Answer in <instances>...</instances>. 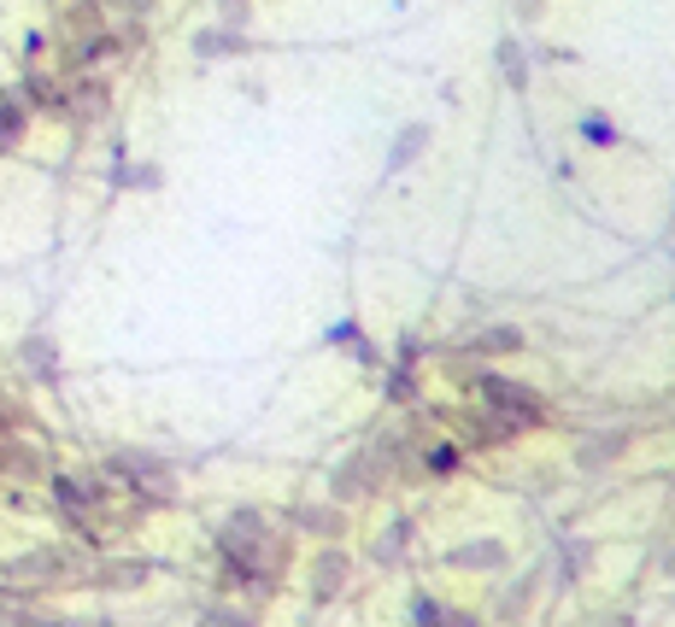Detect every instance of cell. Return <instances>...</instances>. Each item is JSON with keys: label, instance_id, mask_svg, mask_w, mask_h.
I'll return each instance as SVG.
<instances>
[{"label": "cell", "instance_id": "cell-1", "mask_svg": "<svg viewBox=\"0 0 675 627\" xmlns=\"http://www.w3.org/2000/svg\"><path fill=\"white\" fill-rule=\"evenodd\" d=\"M112 475H124L129 487H136L141 499H153V504L177 499V475H170V463L153 458V451H118V458H112Z\"/></svg>", "mask_w": 675, "mask_h": 627}, {"label": "cell", "instance_id": "cell-2", "mask_svg": "<svg viewBox=\"0 0 675 627\" xmlns=\"http://www.w3.org/2000/svg\"><path fill=\"white\" fill-rule=\"evenodd\" d=\"M482 399L494 405V411H506V417H517V422H540L547 411H540V399L528 387H517V382H506V375H487L482 382Z\"/></svg>", "mask_w": 675, "mask_h": 627}, {"label": "cell", "instance_id": "cell-3", "mask_svg": "<svg viewBox=\"0 0 675 627\" xmlns=\"http://www.w3.org/2000/svg\"><path fill=\"white\" fill-rule=\"evenodd\" d=\"M18 358H24V370H30L36 382L60 387V346H53V334L30 329V334H24V341H18Z\"/></svg>", "mask_w": 675, "mask_h": 627}, {"label": "cell", "instance_id": "cell-4", "mask_svg": "<svg viewBox=\"0 0 675 627\" xmlns=\"http://www.w3.org/2000/svg\"><path fill=\"white\" fill-rule=\"evenodd\" d=\"M53 504H60L65 516L82 528V522H89V510H94V487H89V481H77V475H53Z\"/></svg>", "mask_w": 675, "mask_h": 627}, {"label": "cell", "instance_id": "cell-5", "mask_svg": "<svg viewBox=\"0 0 675 627\" xmlns=\"http://www.w3.org/2000/svg\"><path fill=\"white\" fill-rule=\"evenodd\" d=\"M24 124H30V106H24L18 94L0 89V148H18V141H24Z\"/></svg>", "mask_w": 675, "mask_h": 627}, {"label": "cell", "instance_id": "cell-6", "mask_svg": "<svg viewBox=\"0 0 675 627\" xmlns=\"http://www.w3.org/2000/svg\"><path fill=\"white\" fill-rule=\"evenodd\" d=\"M60 568H65V558H53V551H36V558L7 563V575H12V580H53Z\"/></svg>", "mask_w": 675, "mask_h": 627}, {"label": "cell", "instance_id": "cell-7", "mask_svg": "<svg viewBox=\"0 0 675 627\" xmlns=\"http://www.w3.org/2000/svg\"><path fill=\"white\" fill-rule=\"evenodd\" d=\"M623 446H628V428H611V434H599V440H587V446L576 451V458L587 463V470H599V463H611Z\"/></svg>", "mask_w": 675, "mask_h": 627}, {"label": "cell", "instance_id": "cell-8", "mask_svg": "<svg viewBox=\"0 0 675 627\" xmlns=\"http://www.w3.org/2000/svg\"><path fill=\"white\" fill-rule=\"evenodd\" d=\"M341 580H347V558H341V551H323V558H318V587H311V598H335Z\"/></svg>", "mask_w": 675, "mask_h": 627}, {"label": "cell", "instance_id": "cell-9", "mask_svg": "<svg viewBox=\"0 0 675 627\" xmlns=\"http://www.w3.org/2000/svg\"><path fill=\"white\" fill-rule=\"evenodd\" d=\"M453 563L458 568H494V563H506V546H499V539H476V546H464Z\"/></svg>", "mask_w": 675, "mask_h": 627}, {"label": "cell", "instance_id": "cell-10", "mask_svg": "<svg viewBox=\"0 0 675 627\" xmlns=\"http://www.w3.org/2000/svg\"><path fill=\"white\" fill-rule=\"evenodd\" d=\"M247 41H241L235 30H206V36H194V53L200 60H218V53H241Z\"/></svg>", "mask_w": 675, "mask_h": 627}, {"label": "cell", "instance_id": "cell-11", "mask_svg": "<svg viewBox=\"0 0 675 627\" xmlns=\"http://www.w3.org/2000/svg\"><path fill=\"white\" fill-rule=\"evenodd\" d=\"M423 148H429V129H406V136L394 141V153H387V170H406Z\"/></svg>", "mask_w": 675, "mask_h": 627}, {"label": "cell", "instance_id": "cell-12", "mask_svg": "<svg viewBox=\"0 0 675 627\" xmlns=\"http://www.w3.org/2000/svg\"><path fill=\"white\" fill-rule=\"evenodd\" d=\"M0 470H12V475H36V451L30 446H0Z\"/></svg>", "mask_w": 675, "mask_h": 627}, {"label": "cell", "instance_id": "cell-13", "mask_svg": "<svg viewBox=\"0 0 675 627\" xmlns=\"http://www.w3.org/2000/svg\"><path fill=\"white\" fill-rule=\"evenodd\" d=\"M499 65H506L511 89H523V82H528V65H523V53H517V41H499Z\"/></svg>", "mask_w": 675, "mask_h": 627}, {"label": "cell", "instance_id": "cell-14", "mask_svg": "<svg viewBox=\"0 0 675 627\" xmlns=\"http://www.w3.org/2000/svg\"><path fill=\"white\" fill-rule=\"evenodd\" d=\"M399 546H411V522H394V528L382 534L377 558H382V563H394V558H399Z\"/></svg>", "mask_w": 675, "mask_h": 627}, {"label": "cell", "instance_id": "cell-15", "mask_svg": "<svg viewBox=\"0 0 675 627\" xmlns=\"http://www.w3.org/2000/svg\"><path fill=\"white\" fill-rule=\"evenodd\" d=\"M517 341H523L517 329H482V341H476V346H482V353H511Z\"/></svg>", "mask_w": 675, "mask_h": 627}, {"label": "cell", "instance_id": "cell-16", "mask_svg": "<svg viewBox=\"0 0 675 627\" xmlns=\"http://www.w3.org/2000/svg\"><path fill=\"white\" fill-rule=\"evenodd\" d=\"M582 141H594V148H611L616 129H611L606 118H594V112H587V118H582Z\"/></svg>", "mask_w": 675, "mask_h": 627}, {"label": "cell", "instance_id": "cell-17", "mask_svg": "<svg viewBox=\"0 0 675 627\" xmlns=\"http://www.w3.org/2000/svg\"><path fill=\"white\" fill-rule=\"evenodd\" d=\"M118 182L124 188H160V170H153V165H129V170H118Z\"/></svg>", "mask_w": 675, "mask_h": 627}, {"label": "cell", "instance_id": "cell-18", "mask_svg": "<svg viewBox=\"0 0 675 627\" xmlns=\"http://www.w3.org/2000/svg\"><path fill=\"white\" fill-rule=\"evenodd\" d=\"M353 487H358V492L370 487V470H365V463H347V470L335 475V492H353Z\"/></svg>", "mask_w": 675, "mask_h": 627}, {"label": "cell", "instance_id": "cell-19", "mask_svg": "<svg viewBox=\"0 0 675 627\" xmlns=\"http://www.w3.org/2000/svg\"><path fill=\"white\" fill-rule=\"evenodd\" d=\"M106 580H112V587H136V580H148V568H141V563H118V568H106Z\"/></svg>", "mask_w": 675, "mask_h": 627}, {"label": "cell", "instance_id": "cell-20", "mask_svg": "<svg viewBox=\"0 0 675 627\" xmlns=\"http://www.w3.org/2000/svg\"><path fill=\"white\" fill-rule=\"evenodd\" d=\"M429 470H435V475L458 470V446H435V451H429Z\"/></svg>", "mask_w": 675, "mask_h": 627}, {"label": "cell", "instance_id": "cell-21", "mask_svg": "<svg viewBox=\"0 0 675 627\" xmlns=\"http://www.w3.org/2000/svg\"><path fill=\"white\" fill-rule=\"evenodd\" d=\"M300 522H306V528H323V534L335 528V516H323V510H300Z\"/></svg>", "mask_w": 675, "mask_h": 627}, {"label": "cell", "instance_id": "cell-22", "mask_svg": "<svg viewBox=\"0 0 675 627\" xmlns=\"http://www.w3.org/2000/svg\"><path fill=\"white\" fill-rule=\"evenodd\" d=\"M212 627H247L241 616H229V610H212Z\"/></svg>", "mask_w": 675, "mask_h": 627}, {"label": "cell", "instance_id": "cell-23", "mask_svg": "<svg viewBox=\"0 0 675 627\" xmlns=\"http://www.w3.org/2000/svg\"><path fill=\"white\" fill-rule=\"evenodd\" d=\"M18 627H65V622H48V616H18Z\"/></svg>", "mask_w": 675, "mask_h": 627}, {"label": "cell", "instance_id": "cell-24", "mask_svg": "<svg viewBox=\"0 0 675 627\" xmlns=\"http://www.w3.org/2000/svg\"><path fill=\"white\" fill-rule=\"evenodd\" d=\"M7 422H12V417H7V411H0V428H7Z\"/></svg>", "mask_w": 675, "mask_h": 627}]
</instances>
